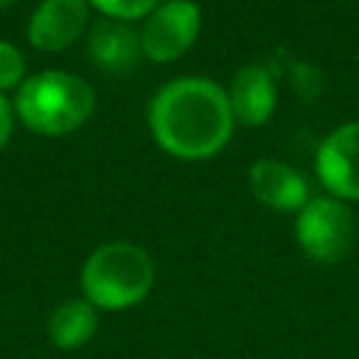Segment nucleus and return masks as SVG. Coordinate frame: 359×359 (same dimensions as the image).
Listing matches in <instances>:
<instances>
[{"label":"nucleus","instance_id":"obj_8","mask_svg":"<svg viewBox=\"0 0 359 359\" xmlns=\"http://www.w3.org/2000/svg\"><path fill=\"white\" fill-rule=\"evenodd\" d=\"M250 191L252 196L275 210H303L309 196V182L303 180L300 171H294L292 165L272 160V157H261L250 165Z\"/></svg>","mask_w":359,"mask_h":359},{"label":"nucleus","instance_id":"obj_9","mask_svg":"<svg viewBox=\"0 0 359 359\" xmlns=\"http://www.w3.org/2000/svg\"><path fill=\"white\" fill-rule=\"evenodd\" d=\"M227 101L233 109V118L247 123V126H261L272 118L275 112V101H278V90H275V79L266 67L261 65H247L241 67L227 90Z\"/></svg>","mask_w":359,"mask_h":359},{"label":"nucleus","instance_id":"obj_5","mask_svg":"<svg viewBox=\"0 0 359 359\" xmlns=\"http://www.w3.org/2000/svg\"><path fill=\"white\" fill-rule=\"evenodd\" d=\"M199 25H202V14L196 3L165 0L146 17V25L140 31L143 53L154 62H171L194 45Z\"/></svg>","mask_w":359,"mask_h":359},{"label":"nucleus","instance_id":"obj_11","mask_svg":"<svg viewBox=\"0 0 359 359\" xmlns=\"http://www.w3.org/2000/svg\"><path fill=\"white\" fill-rule=\"evenodd\" d=\"M98 328V309L84 300L73 297L59 303L48 317V339L62 351H76L95 337Z\"/></svg>","mask_w":359,"mask_h":359},{"label":"nucleus","instance_id":"obj_6","mask_svg":"<svg viewBox=\"0 0 359 359\" xmlns=\"http://www.w3.org/2000/svg\"><path fill=\"white\" fill-rule=\"evenodd\" d=\"M317 174L337 199H359V121L334 129L320 143Z\"/></svg>","mask_w":359,"mask_h":359},{"label":"nucleus","instance_id":"obj_13","mask_svg":"<svg viewBox=\"0 0 359 359\" xmlns=\"http://www.w3.org/2000/svg\"><path fill=\"white\" fill-rule=\"evenodd\" d=\"M22 53L6 39H0V90L14 87L22 79Z\"/></svg>","mask_w":359,"mask_h":359},{"label":"nucleus","instance_id":"obj_2","mask_svg":"<svg viewBox=\"0 0 359 359\" xmlns=\"http://www.w3.org/2000/svg\"><path fill=\"white\" fill-rule=\"evenodd\" d=\"M154 286L151 255L129 241H109L90 252L81 266V292L95 309L123 311L146 300Z\"/></svg>","mask_w":359,"mask_h":359},{"label":"nucleus","instance_id":"obj_7","mask_svg":"<svg viewBox=\"0 0 359 359\" xmlns=\"http://www.w3.org/2000/svg\"><path fill=\"white\" fill-rule=\"evenodd\" d=\"M87 25V0H42L31 14L28 39L39 50H65Z\"/></svg>","mask_w":359,"mask_h":359},{"label":"nucleus","instance_id":"obj_3","mask_svg":"<svg viewBox=\"0 0 359 359\" xmlns=\"http://www.w3.org/2000/svg\"><path fill=\"white\" fill-rule=\"evenodd\" d=\"M14 109L22 123L39 135H67L93 115L95 93L73 73L45 70L22 81Z\"/></svg>","mask_w":359,"mask_h":359},{"label":"nucleus","instance_id":"obj_12","mask_svg":"<svg viewBox=\"0 0 359 359\" xmlns=\"http://www.w3.org/2000/svg\"><path fill=\"white\" fill-rule=\"evenodd\" d=\"M98 11H104L109 20H137L151 14L160 0H90Z\"/></svg>","mask_w":359,"mask_h":359},{"label":"nucleus","instance_id":"obj_10","mask_svg":"<svg viewBox=\"0 0 359 359\" xmlns=\"http://www.w3.org/2000/svg\"><path fill=\"white\" fill-rule=\"evenodd\" d=\"M143 53L140 34H135L123 20H104L90 34V56L104 70H129Z\"/></svg>","mask_w":359,"mask_h":359},{"label":"nucleus","instance_id":"obj_1","mask_svg":"<svg viewBox=\"0 0 359 359\" xmlns=\"http://www.w3.org/2000/svg\"><path fill=\"white\" fill-rule=\"evenodd\" d=\"M233 121L227 93L208 79H174L149 107L154 140L182 160L216 154L230 140Z\"/></svg>","mask_w":359,"mask_h":359},{"label":"nucleus","instance_id":"obj_14","mask_svg":"<svg viewBox=\"0 0 359 359\" xmlns=\"http://www.w3.org/2000/svg\"><path fill=\"white\" fill-rule=\"evenodd\" d=\"M11 129H14V121H11V104L6 101V95H0V149L8 143Z\"/></svg>","mask_w":359,"mask_h":359},{"label":"nucleus","instance_id":"obj_15","mask_svg":"<svg viewBox=\"0 0 359 359\" xmlns=\"http://www.w3.org/2000/svg\"><path fill=\"white\" fill-rule=\"evenodd\" d=\"M11 3H17V0H0V8H8Z\"/></svg>","mask_w":359,"mask_h":359},{"label":"nucleus","instance_id":"obj_4","mask_svg":"<svg viewBox=\"0 0 359 359\" xmlns=\"http://www.w3.org/2000/svg\"><path fill=\"white\" fill-rule=\"evenodd\" d=\"M294 236L300 250L317 264L342 261L356 241V219L337 196H314L297 213Z\"/></svg>","mask_w":359,"mask_h":359}]
</instances>
